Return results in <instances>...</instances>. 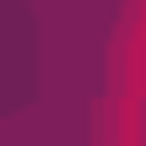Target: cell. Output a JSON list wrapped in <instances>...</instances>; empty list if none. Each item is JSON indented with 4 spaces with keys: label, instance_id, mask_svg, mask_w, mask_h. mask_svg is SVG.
<instances>
[{
    "label": "cell",
    "instance_id": "cell-1",
    "mask_svg": "<svg viewBox=\"0 0 146 146\" xmlns=\"http://www.w3.org/2000/svg\"><path fill=\"white\" fill-rule=\"evenodd\" d=\"M111 98L146 104V0H132L125 21H118V42H111Z\"/></svg>",
    "mask_w": 146,
    "mask_h": 146
}]
</instances>
